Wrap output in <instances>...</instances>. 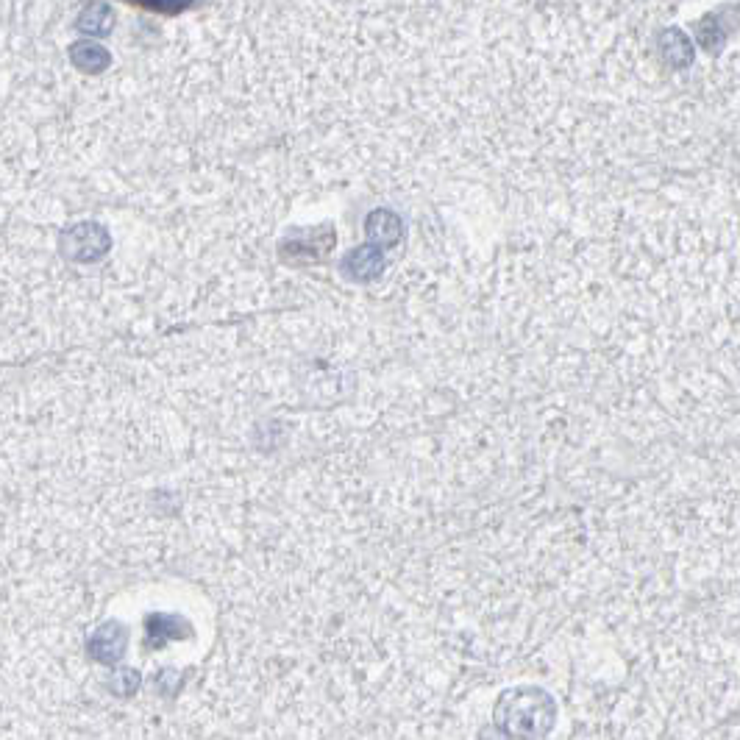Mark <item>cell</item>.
<instances>
[{"mask_svg":"<svg viewBox=\"0 0 740 740\" xmlns=\"http://www.w3.org/2000/svg\"><path fill=\"white\" fill-rule=\"evenodd\" d=\"M109 251V234L98 223H78L64 234V254L76 262H95Z\"/></svg>","mask_w":740,"mask_h":740,"instance_id":"6da1fadb","label":"cell"},{"mask_svg":"<svg viewBox=\"0 0 740 740\" xmlns=\"http://www.w3.org/2000/svg\"><path fill=\"white\" fill-rule=\"evenodd\" d=\"M365 234L373 248H390L404 240V220L393 209H373L365 220Z\"/></svg>","mask_w":740,"mask_h":740,"instance_id":"7a4b0ae2","label":"cell"},{"mask_svg":"<svg viewBox=\"0 0 740 740\" xmlns=\"http://www.w3.org/2000/svg\"><path fill=\"white\" fill-rule=\"evenodd\" d=\"M126 640H128L126 626H120V624L98 626V629H95V635L90 638L92 660H98V663H103V665L117 663V660L126 654Z\"/></svg>","mask_w":740,"mask_h":740,"instance_id":"3957f363","label":"cell"},{"mask_svg":"<svg viewBox=\"0 0 740 740\" xmlns=\"http://www.w3.org/2000/svg\"><path fill=\"white\" fill-rule=\"evenodd\" d=\"M343 273L351 281H373L384 273V254L373 245H359L343 256Z\"/></svg>","mask_w":740,"mask_h":740,"instance_id":"277c9868","label":"cell"},{"mask_svg":"<svg viewBox=\"0 0 740 740\" xmlns=\"http://www.w3.org/2000/svg\"><path fill=\"white\" fill-rule=\"evenodd\" d=\"M660 56H663V62L668 67H674V70H685L693 64V42L688 39V34L682 31V28H665L663 34H660Z\"/></svg>","mask_w":740,"mask_h":740,"instance_id":"5b68a950","label":"cell"},{"mask_svg":"<svg viewBox=\"0 0 740 740\" xmlns=\"http://www.w3.org/2000/svg\"><path fill=\"white\" fill-rule=\"evenodd\" d=\"M70 59H73L76 67L87 70V73H101V70H106L109 62H112L109 51H106L103 45H98V42H76V45L70 48Z\"/></svg>","mask_w":740,"mask_h":740,"instance_id":"8992f818","label":"cell"},{"mask_svg":"<svg viewBox=\"0 0 740 740\" xmlns=\"http://www.w3.org/2000/svg\"><path fill=\"white\" fill-rule=\"evenodd\" d=\"M112 26H115V12L106 3H92L78 17V28L84 34H98V37H103V34L112 31Z\"/></svg>","mask_w":740,"mask_h":740,"instance_id":"52a82bcc","label":"cell"},{"mask_svg":"<svg viewBox=\"0 0 740 740\" xmlns=\"http://www.w3.org/2000/svg\"><path fill=\"white\" fill-rule=\"evenodd\" d=\"M724 28L718 23V17H704L702 23L696 26V39L702 42L704 48H718L724 42Z\"/></svg>","mask_w":740,"mask_h":740,"instance_id":"ba28073f","label":"cell"},{"mask_svg":"<svg viewBox=\"0 0 740 740\" xmlns=\"http://www.w3.org/2000/svg\"><path fill=\"white\" fill-rule=\"evenodd\" d=\"M137 685H140V674H134V671H120V674H115V679H112V688H115V693H120V696L134 693Z\"/></svg>","mask_w":740,"mask_h":740,"instance_id":"9c48e42d","label":"cell"}]
</instances>
